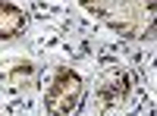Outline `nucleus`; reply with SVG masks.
Wrapping results in <instances>:
<instances>
[{"label":"nucleus","mask_w":157,"mask_h":116,"mask_svg":"<svg viewBox=\"0 0 157 116\" xmlns=\"http://www.w3.org/2000/svg\"><path fill=\"white\" fill-rule=\"evenodd\" d=\"M82 3L123 35L145 38L154 32V0H82Z\"/></svg>","instance_id":"f257e3e1"},{"label":"nucleus","mask_w":157,"mask_h":116,"mask_svg":"<svg viewBox=\"0 0 157 116\" xmlns=\"http://www.w3.org/2000/svg\"><path fill=\"white\" fill-rule=\"evenodd\" d=\"M82 100V79L72 69H60L44 94V107L50 116H69Z\"/></svg>","instance_id":"f03ea898"},{"label":"nucleus","mask_w":157,"mask_h":116,"mask_svg":"<svg viewBox=\"0 0 157 116\" xmlns=\"http://www.w3.org/2000/svg\"><path fill=\"white\" fill-rule=\"evenodd\" d=\"M129 75L126 72H110V75H104V82L98 85V104L107 110L113 104H120V100L129 94Z\"/></svg>","instance_id":"7ed1b4c3"},{"label":"nucleus","mask_w":157,"mask_h":116,"mask_svg":"<svg viewBox=\"0 0 157 116\" xmlns=\"http://www.w3.org/2000/svg\"><path fill=\"white\" fill-rule=\"evenodd\" d=\"M22 28H25V16H22V9L0 0V41H10V38H16Z\"/></svg>","instance_id":"20e7f679"},{"label":"nucleus","mask_w":157,"mask_h":116,"mask_svg":"<svg viewBox=\"0 0 157 116\" xmlns=\"http://www.w3.org/2000/svg\"><path fill=\"white\" fill-rule=\"evenodd\" d=\"M32 79H35V66H32V63H16V66L6 72V85L16 88V91H19V88H29Z\"/></svg>","instance_id":"39448f33"}]
</instances>
